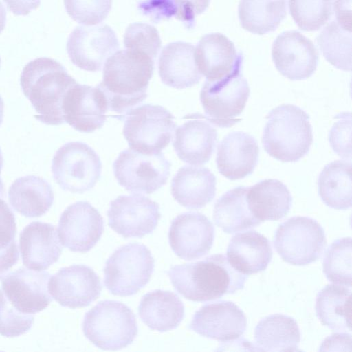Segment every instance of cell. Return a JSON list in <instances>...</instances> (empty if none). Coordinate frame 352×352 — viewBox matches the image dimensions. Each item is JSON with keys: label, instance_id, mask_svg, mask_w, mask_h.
Returning <instances> with one entry per match:
<instances>
[{"label": "cell", "instance_id": "obj_45", "mask_svg": "<svg viewBox=\"0 0 352 352\" xmlns=\"http://www.w3.org/2000/svg\"><path fill=\"white\" fill-rule=\"evenodd\" d=\"M19 254L16 242L8 248L0 250V280H2L19 261Z\"/></svg>", "mask_w": 352, "mask_h": 352}, {"label": "cell", "instance_id": "obj_2", "mask_svg": "<svg viewBox=\"0 0 352 352\" xmlns=\"http://www.w3.org/2000/svg\"><path fill=\"white\" fill-rule=\"evenodd\" d=\"M166 274L175 290L195 302L213 300L234 294L244 287L248 278L236 271L223 254L172 266Z\"/></svg>", "mask_w": 352, "mask_h": 352}, {"label": "cell", "instance_id": "obj_36", "mask_svg": "<svg viewBox=\"0 0 352 352\" xmlns=\"http://www.w3.org/2000/svg\"><path fill=\"white\" fill-rule=\"evenodd\" d=\"M316 41L324 57L333 66L351 70V28L333 20L321 31Z\"/></svg>", "mask_w": 352, "mask_h": 352}, {"label": "cell", "instance_id": "obj_18", "mask_svg": "<svg viewBox=\"0 0 352 352\" xmlns=\"http://www.w3.org/2000/svg\"><path fill=\"white\" fill-rule=\"evenodd\" d=\"M47 272L19 268L1 280V289L9 302L19 312L32 315L45 309L52 302Z\"/></svg>", "mask_w": 352, "mask_h": 352}, {"label": "cell", "instance_id": "obj_32", "mask_svg": "<svg viewBox=\"0 0 352 352\" xmlns=\"http://www.w3.org/2000/svg\"><path fill=\"white\" fill-rule=\"evenodd\" d=\"M254 338L264 352H289L298 344L300 333L294 318L276 314L258 322Z\"/></svg>", "mask_w": 352, "mask_h": 352}, {"label": "cell", "instance_id": "obj_22", "mask_svg": "<svg viewBox=\"0 0 352 352\" xmlns=\"http://www.w3.org/2000/svg\"><path fill=\"white\" fill-rule=\"evenodd\" d=\"M197 69L206 80H221L242 67L243 55L224 34L212 32L204 35L195 47Z\"/></svg>", "mask_w": 352, "mask_h": 352}, {"label": "cell", "instance_id": "obj_49", "mask_svg": "<svg viewBox=\"0 0 352 352\" xmlns=\"http://www.w3.org/2000/svg\"><path fill=\"white\" fill-rule=\"evenodd\" d=\"M4 103L2 98L0 96V125L1 124L3 119Z\"/></svg>", "mask_w": 352, "mask_h": 352}, {"label": "cell", "instance_id": "obj_3", "mask_svg": "<svg viewBox=\"0 0 352 352\" xmlns=\"http://www.w3.org/2000/svg\"><path fill=\"white\" fill-rule=\"evenodd\" d=\"M20 83L37 113V120L47 125L65 122L63 100L77 82L62 64L47 57L35 58L23 67Z\"/></svg>", "mask_w": 352, "mask_h": 352}, {"label": "cell", "instance_id": "obj_7", "mask_svg": "<svg viewBox=\"0 0 352 352\" xmlns=\"http://www.w3.org/2000/svg\"><path fill=\"white\" fill-rule=\"evenodd\" d=\"M124 119L123 135L130 148L145 155L161 153L170 143L176 128L173 114L160 105L136 107Z\"/></svg>", "mask_w": 352, "mask_h": 352}, {"label": "cell", "instance_id": "obj_33", "mask_svg": "<svg viewBox=\"0 0 352 352\" xmlns=\"http://www.w3.org/2000/svg\"><path fill=\"white\" fill-rule=\"evenodd\" d=\"M351 289L327 285L317 294L316 312L322 324L333 331L351 332Z\"/></svg>", "mask_w": 352, "mask_h": 352}, {"label": "cell", "instance_id": "obj_15", "mask_svg": "<svg viewBox=\"0 0 352 352\" xmlns=\"http://www.w3.org/2000/svg\"><path fill=\"white\" fill-rule=\"evenodd\" d=\"M272 57L277 70L293 80L310 77L318 62L314 43L297 30L285 31L277 36L272 44Z\"/></svg>", "mask_w": 352, "mask_h": 352}, {"label": "cell", "instance_id": "obj_43", "mask_svg": "<svg viewBox=\"0 0 352 352\" xmlns=\"http://www.w3.org/2000/svg\"><path fill=\"white\" fill-rule=\"evenodd\" d=\"M16 233L15 216L5 200L0 198V250L16 242Z\"/></svg>", "mask_w": 352, "mask_h": 352}, {"label": "cell", "instance_id": "obj_23", "mask_svg": "<svg viewBox=\"0 0 352 352\" xmlns=\"http://www.w3.org/2000/svg\"><path fill=\"white\" fill-rule=\"evenodd\" d=\"M258 154V143L252 135L242 131L230 133L218 145V170L229 179H243L253 173Z\"/></svg>", "mask_w": 352, "mask_h": 352}, {"label": "cell", "instance_id": "obj_21", "mask_svg": "<svg viewBox=\"0 0 352 352\" xmlns=\"http://www.w3.org/2000/svg\"><path fill=\"white\" fill-rule=\"evenodd\" d=\"M175 131L173 145L178 157L192 165H202L212 157L217 142V131L206 117L192 113Z\"/></svg>", "mask_w": 352, "mask_h": 352}, {"label": "cell", "instance_id": "obj_35", "mask_svg": "<svg viewBox=\"0 0 352 352\" xmlns=\"http://www.w3.org/2000/svg\"><path fill=\"white\" fill-rule=\"evenodd\" d=\"M285 1H241L238 12L245 30L256 34L275 30L287 14Z\"/></svg>", "mask_w": 352, "mask_h": 352}, {"label": "cell", "instance_id": "obj_16", "mask_svg": "<svg viewBox=\"0 0 352 352\" xmlns=\"http://www.w3.org/2000/svg\"><path fill=\"white\" fill-rule=\"evenodd\" d=\"M102 289L98 274L85 265L60 269L48 283L49 293L60 305L75 309L89 305Z\"/></svg>", "mask_w": 352, "mask_h": 352}, {"label": "cell", "instance_id": "obj_20", "mask_svg": "<svg viewBox=\"0 0 352 352\" xmlns=\"http://www.w3.org/2000/svg\"><path fill=\"white\" fill-rule=\"evenodd\" d=\"M246 327L243 311L232 302L220 300L197 310L188 328L202 336L223 342L239 338Z\"/></svg>", "mask_w": 352, "mask_h": 352}, {"label": "cell", "instance_id": "obj_41", "mask_svg": "<svg viewBox=\"0 0 352 352\" xmlns=\"http://www.w3.org/2000/svg\"><path fill=\"white\" fill-rule=\"evenodd\" d=\"M32 315L18 311L8 300L0 289V334L8 338L19 336L28 332L34 323Z\"/></svg>", "mask_w": 352, "mask_h": 352}, {"label": "cell", "instance_id": "obj_11", "mask_svg": "<svg viewBox=\"0 0 352 352\" xmlns=\"http://www.w3.org/2000/svg\"><path fill=\"white\" fill-rule=\"evenodd\" d=\"M171 163L160 153L145 155L131 148L122 151L113 164L118 184L131 192L151 194L166 184Z\"/></svg>", "mask_w": 352, "mask_h": 352}, {"label": "cell", "instance_id": "obj_4", "mask_svg": "<svg viewBox=\"0 0 352 352\" xmlns=\"http://www.w3.org/2000/svg\"><path fill=\"white\" fill-rule=\"evenodd\" d=\"M265 118L262 143L271 157L283 162H295L308 153L313 132L304 110L284 104L272 109Z\"/></svg>", "mask_w": 352, "mask_h": 352}, {"label": "cell", "instance_id": "obj_13", "mask_svg": "<svg viewBox=\"0 0 352 352\" xmlns=\"http://www.w3.org/2000/svg\"><path fill=\"white\" fill-rule=\"evenodd\" d=\"M109 226L124 238L151 234L161 218L159 204L140 195H120L110 202Z\"/></svg>", "mask_w": 352, "mask_h": 352}, {"label": "cell", "instance_id": "obj_46", "mask_svg": "<svg viewBox=\"0 0 352 352\" xmlns=\"http://www.w3.org/2000/svg\"><path fill=\"white\" fill-rule=\"evenodd\" d=\"M214 352H264L244 338L221 344Z\"/></svg>", "mask_w": 352, "mask_h": 352}, {"label": "cell", "instance_id": "obj_25", "mask_svg": "<svg viewBox=\"0 0 352 352\" xmlns=\"http://www.w3.org/2000/svg\"><path fill=\"white\" fill-rule=\"evenodd\" d=\"M159 75L162 82L182 89L197 84L201 78L195 60V46L184 41L166 45L158 62Z\"/></svg>", "mask_w": 352, "mask_h": 352}, {"label": "cell", "instance_id": "obj_34", "mask_svg": "<svg viewBox=\"0 0 352 352\" xmlns=\"http://www.w3.org/2000/svg\"><path fill=\"white\" fill-rule=\"evenodd\" d=\"M318 194L327 206L347 210L351 206V164L336 160L327 164L318 179Z\"/></svg>", "mask_w": 352, "mask_h": 352}, {"label": "cell", "instance_id": "obj_37", "mask_svg": "<svg viewBox=\"0 0 352 352\" xmlns=\"http://www.w3.org/2000/svg\"><path fill=\"white\" fill-rule=\"evenodd\" d=\"M323 272L327 278L338 285L351 287V238L333 241L325 252Z\"/></svg>", "mask_w": 352, "mask_h": 352}, {"label": "cell", "instance_id": "obj_30", "mask_svg": "<svg viewBox=\"0 0 352 352\" xmlns=\"http://www.w3.org/2000/svg\"><path fill=\"white\" fill-rule=\"evenodd\" d=\"M8 199L14 210L24 217L34 218L50 210L54 196L52 186L45 179L28 175L12 183L8 190Z\"/></svg>", "mask_w": 352, "mask_h": 352}, {"label": "cell", "instance_id": "obj_44", "mask_svg": "<svg viewBox=\"0 0 352 352\" xmlns=\"http://www.w3.org/2000/svg\"><path fill=\"white\" fill-rule=\"evenodd\" d=\"M318 352H351V334L333 333L321 343Z\"/></svg>", "mask_w": 352, "mask_h": 352}, {"label": "cell", "instance_id": "obj_48", "mask_svg": "<svg viewBox=\"0 0 352 352\" xmlns=\"http://www.w3.org/2000/svg\"><path fill=\"white\" fill-rule=\"evenodd\" d=\"M6 21V9L2 2L0 1V33L4 29Z\"/></svg>", "mask_w": 352, "mask_h": 352}, {"label": "cell", "instance_id": "obj_1", "mask_svg": "<svg viewBox=\"0 0 352 352\" xmlns=\"http://www.w3.org/2000/svg\"><path fill=\"white\" fill-rule=\"evenodd\" d=\"M103 67L102 80L97 87L107 99L108 109L117 118H124L146 98L154 60L144 52L124 49L111 56Z\"/></svg>", "mask_w": 352, "mask_h": 352}, {"label": "cell", "instance_id": "obj_27", "mask_svg": "<svg viewBox=\"0 0 352 352\" xmlns=\"http://www.w3.org/2000/svg\"><path fill=\"white\" fill-rule=\"evenodd\" d=\"M216 177L207 168L184 166L171 181L175 200L188 209H199L210 203L216 194Z\"/></svg>", "mask_w": 352, "mask_h": 352}, {"label": "cell", "instance_id": "obj_17", "mask_svg": "<svg viewBox=\"0 0 352 352\" xmlns=\"http://www.w3.org/2000/svg\"><path fill=\"white\" fill-rule=\"evenodd\" d=\"M214 239L212 222L198 212H187L171 222L168 241L171 249L179 258L192 261L207 254Z\"/></svg>", "mask_w": 352, "mask_h": 352}, {"label": "cell", "instance_id": "obj_8", "mask_svg": "<svg viewBox=\"0 0 352 352\" xmlns=\"http://www.w3.org/2000/svg\"><path fill=\"white\" fill-rule=\"evenodd\" d=\"M273 243L284 261L303 266L320 258L327 240L317 221L307 217H293L278 226Z\"/></svg>", "mask_w": 352, "mask_h": 352}, {"label": "cell", "instance_id": "obj_52", "mask_svg": "<svg viewBox=\"0 0 352 352\" xmlns=\"http://www.w3.org/2000/svg\"><path fill=\"white\" fill-rule=\"evenodd\" d=\"M0 352H4V351H0Z\"/></svg>", "mask_w": 352, "mask_h": 352}, {"label": "cell", "instance_id": "obj_5", "mask_svg": "<svg viewBox=\"0 0 352 352\" xmlns=\"http://www.w3.org/2000/svg\"><path fill=\"white\" fill-rule=\"evenodd\" d=\"M82 327L85 337L105 351H118L131 344L138 331L132 310L111 300L100 301L89 310Z\"/></svg>", "mask_w": 352, "mask_h": 352}, {"label": "cell", "instance_id": "obj_50", "mask_svg": "<svg viewBox=\"0 0 352 352\" xmlns=\"http://www.w3.org/2000/svg\"><path fill=\"white\" fill-rule=\"evenodd\" d=\"M3 155H2V152L0 149V174H1V169H2V167H3ZM3 183L2 182V179L0 177V186L1 185H3Z\"/></svg>", "mask_w": 352, "mask_h": 352}, {"label": "cell", "instance_id": "obj_51", "mask_svg": "<svg viewBox=\"0 0 352 352\" xmlns=\"http://www.w3.org/2000/svg\"><path fill=\"white\" fill-rule=\"evenodd\" d=\"M289 352H304V351H302V350H300V349H296V348H295V349H294L293 350H292V351H289Z\"/></svg>", "mask_w": 352, "mask_h": 352}, {"label": "cell", "instance_id": "obj_10", "mask_svg": "<svg viewBox=\"0 0 352 352\" xmlns=\"http://www.w3.org/2000/svg\"><path fill=\"white\" fill-rule=\"evenodd\" d=\"M241 68L221 80L204 82L200 100L204 116L211 124L230 127L240 120L237 117L243 111L250 93Z\"/></svg>", "mask_w": 352, "mask_h": 352}, {"label": "cell", "instance_id": "obj_29", "mask_svg": "<svg viewBox=\"0 0 352 352\" xmlns=\"http://www.w3.org/2000/svg\"><path fill=\"white\" fill-rule=\"evenodd\" d=\"M138 314L142 321L150 329L164 332L175 329L181 323L184 306L176 294L156 289L142 296Z\"/></svg>", "mask_w": 352, "mask_h": 352}, {"label": "cell", "instance_id": "obj_42", "mask_svg": "<svg viewBox=\"0 0 352 352\" xmlns=\"http://www.w3.org/2000/svg\"><path fill=\"white\" fill-rule=\"evenodd\" d=\"M337 121L329 133V141L335 153L340 157L351 158V114L343 112L336 116Z\"/></svg>", "mask_w": 352, "mask_h": 352}, {"label": "cell", "instance_id": "obj_40", "mask_svg": "<svg viewBox=\"0 0 352 352\" xmlns=\"http://www.w3.org/2000/svg\"><path fill=\"white\" fill-rule=\"evenodd\" d=\"M68 14L78 23L88 25L100 23L111 8V1H65Z\"/></svg>", "mask_w": 352, "mask_h": 352}, {"label": "cell", "instance_id": "obj_38", "mask_svg": "<svg viewBox=\"0 0 352 352\" xmlns=\"http://www.w3.org/2000/svg\"><path fill=\"white\" fill-rule=\"evenodd\" d=\"M288 6L295 23L305 31L321 28L334 11L333 1H289Z\"/></svg>", "mask_w": 352, "mask_h": 352}, {"label": "cell", "instance_id": "obj_28", "mask_svg": "<svg viewBox=\"0 0 352 352\" xmlns=\"http://www.w3.org/2000/svg\"><path fill=\"white\" fill-rule=\"evenodd\" d=\"M246 197L249 210L261 222L283 219L288 214L292 203L287 187L274 179L262 180L248 187Z\"/></svg>", "mask_w": 352, "mask_h": 352}, {"label": "cell", "instance_id": "obj_39", "mask_svg": "<svg viewBox=\"0 0 352 352\" xmlns=\"http://www.w3.org/2000/svg\"><path fill=\"white\" fill-rule=\"evenodd\" d=\"M125 49L142 52L155 60L162 45L157 30L146 23H133L126 29L124 35Z\"/></svg>", "mask_w": 352, "mask_h": 352}, {"label": "cell", "instance_id": "obj_14", "mask_svg": "<svg viewBox=\"0 0 352 352\" xmlns=\"http://www.w3.org/2000/svg\"><path fill=\"white\" fill-rule=\"evenodd\" d=\"M104 231L102 217L88 201H77L62 213L58 232L62 244L72 252L85 253L99 241Z\"/></svg>", "mask_w": 352, "mask_h": 352}, {"label": "cell", "instance_id": "obj_47", "mask_svg": "<svg viewBox=\"0 0 352 352\" xmlns=\"http://www.w3.org/2000/svg\"><path fill=\"white\" fill-rule=\"evenodd\" d=\"M348 1H333V10H335L336 15V21L341 25L351 28V8L347 10V8L351 6V4L347 6Z\"/></svg>", "mask_w": 352, "mask_h": 352}, {"label": "cell", "instance_id": "obj_53", "mask_svg": "<svg viewBox=\"0 0 352 352\" xmlns=\"http://www.w3.org/2000/svg\"><path fill=\"white\" fill-rule=\"evenodd\" d=\"M0 63H1V58H0Z\"/></svg>", "mask_w": 352, "mask_h": 352}, {"label": "cell", "instance_id": "obj_6", "mask_svg": "<svg viewBox=\"0 0 352 352\" xmlns=\"http://www.w3.org/2000/svg\"><path fill=\"white\" fill-rule=\"evenodd\" d=\"M154 267L148 248L140 243H130L117 248L107 260L104 284L113 295L132 296L149 282Z\"/></svg>", "mask_w": 352, "mask_h": 352}, {"label": "cell", "instance_id": "obj_12", "mask_svg": "<svg viewBox=\"0 0 352 352\" xmlns=\"http://www.w3.org/2000/svg\"><path fill=\"white\" fill-rule=\"evenodd\" d=\"M119 46L117 36L109 25H80L69 34L67 52L75 65L86 71L96 72L102 69Z\"/></svg>", "mask_w": 352, "mask_h": 352}, {"label": "cell", "instance_id": "obj_24", "mask_svg": "<svg viewBox=\"0 0 352 352\" xmlns=\"http://www.w3.org/2000/svg\"><path fill=\"white\" fill-rule=\"evenodd\" d=\"M19 245L23 265L35 271L47 269L63 251L56 228L41 221L32 222L23 228Z\"/></svg>", "mask_w": 352, "mask_h": 352}, {"label": "cell", "instance_id": "obj_19", "mask_svg": "<svg viewBox=\"0 0 352 352\" xmlns=\"http://www.w3.org/2000/svg\"><path fill=\"white\" fill-rule=\"evenodd\" d=\"M65 122L83 133L101 128L107 119V99L98 87L76 84L66 94L63 102Z\"/></svg>", "mask_w": 352, "mask_h": 352}, {"label": "cell", "instance_id": "obj_31", "mask_svg": "<svg viewBox=\"0 0 352 352\" xmlns=\"http://www.w3.org/2000/svg\"><path fill=\"white\" fill-rule=\"evenodd\" d=\"M248 187L239 186L225 192L214 204L213 219L227 234L245 230L261 224L248 208Z\"/></svg>", "mask_w": 352, "mask_h": 352}, {"label": "cell", "instance_id": "obj_9", "mask_svg": "<svg viewBox=\"0 0 352 352\" xmlns=\"http://www.w3.org/2000/svg\"><path fill=\"white\" fill-rule=\"evenodd\" d=\"M102 163L98 155L87 144L71 142L56 152L52 164L54 181L64 190L82 193L99 180Z\"/></svg>", "mask_w": 352, "mask_h": 352}, {"label": "cell", "instance_id": "obj_26", "mask_svg": "<svg viewBox=\"0 0 352 352\" xmlns=\"http://www.w3.org/2000/svg\"><path fill=\"white\" fill-rule=\"evenodd\" d=\"M226 258L236 271L247 276L266 270L272 258V249L263 234L255 230L246 231L230 239Z\"/></svg>", "mask_w": 352, "mask_h": 352}]
</instances>
